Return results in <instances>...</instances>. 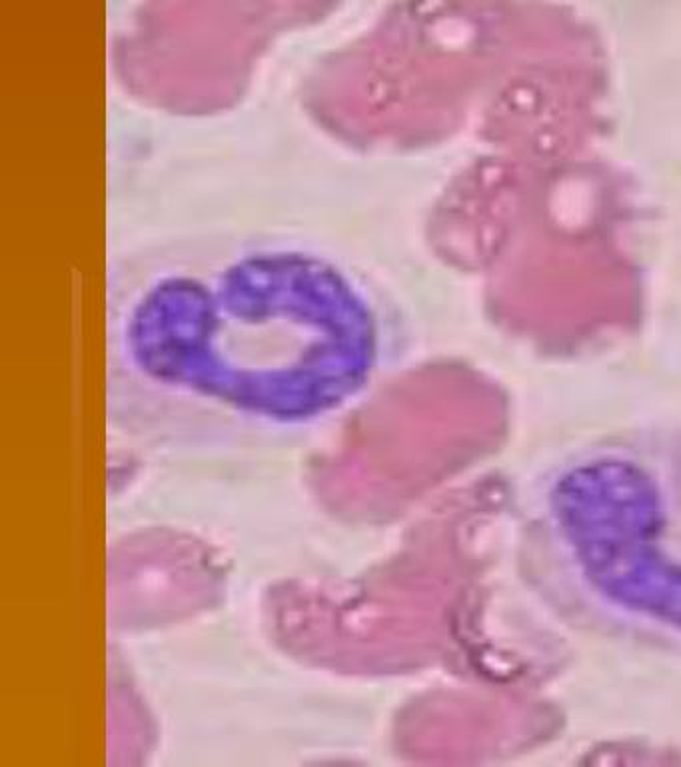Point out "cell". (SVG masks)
<instances>
[{
    "mask_svg": "<svg viewBox=\"0 0 681 767\" xmlns=\"http://www.w3.org/2000/svg\"><path fill=\"white\" fill-rule=\"evenodd\" d=\"M108 322L122 389L268 424L361 399L396 336L392 301L364 264L260 230L182 234L120 256Z\"/></svg>",
    "mask_w": 681,
    "mask_h": 767,
    "instance_id": "obj_1",
    "label": "cell"
},
{
    "mask_svg": "<svg viewBox=\"0 0 681 767\" xmlns=\"http://www.w3.org/2000/svg\"><path fill=\"white\" fill-rule=\"evenodd\" d=\"M526 554L575 618L681 651V430L580 448L542 480Z\"/></svg>",
    "mask_w": 681,
    "mask_h": 767,
    "instance_id": "obj_2",
    "label": "cell"
}]
</instances>
